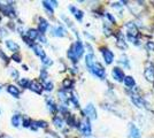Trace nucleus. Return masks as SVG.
Instances as JSON below:
<instances>
[{
  "label": "nucleus",
  "mask_w": 154,
  "mask_h": 138,
  "mask_svg": "<svg viewBox=\"0 0 154 138\" xmlns=\"http://www.w3.org/2000/svg\"><path fill=\"white\" fill-rule=\"evenodd\" d=\"M7 92H8L11 96H13L14 98H20V94H21L19 87L15 85H12V84L7 86Z\"/></svg>",
  "instance_id": "9d476101"
},
{
  "label": "nucleus",
  "mask_w": 154,
  "mask_h": 138,
  "mask_svg": "<svg viewBox=\"0 0 154 138\" xmlns=\"http://www.w3.org/2000/svg\"><path fill=\"white\" fill-rule=\"evenodd\" d=\"M26 37H28V39L31 40V41L32 40H36L39 37V32L36 29H29L26 31Z\"/></svg>",
  "instance_id": "dca6fc26"
},
{
  "label": "nucleus",
  "mask_w": 154,
  "mask_h": 138,
  "mask_svg": "<svg viewBox=\"0 0 154 138\" xmlns=\"http://www.w3.org/2000/svg\"><path fill=\"white\" fill-rule=\"evenodd\" d=\"M29 89L31 90V91L36 92V93H38V94H40L42 92H43V86L39 84L38 82H36V81H33V82H31L30 83V86H29Z\"/></svg>",
  "instance_id": "ddd939ff"
},
{
  "label": "nucleus",
  "mask_w": 154,
  "mask_h": 138,
  "mask_svg": "<svg viewBox=\"0 0 154 138\" xmlns=\"http://www.w3.org/2000/svg\"><path fill=\"white\" fill-rule=\"evenodd\" d=\"M85 114L92 120H96L97 118V109L96 107L93 106V104H89V105L85 107Z\"/></svg>",
  "instance_id": "0eeeda50"
},
{
  "label": "nucleus",
  "mask_w": 154,
  "mask_h": 138,
  "mask_svg": "<svg viewBox=\"0 0 154 138\" xmlns=\"http://www.w3.org/2000/svg\"><path fill=\"white\" fill-rule=\"evenodd\" d=\"M71 85H72V82H71L70 79H64L63 81L64 89H69V87H71Z\"/></svg>",
  "instance_id": "c85d7f7f"
},
{
  "label": "nucleus",
  "mask_w": 154,
  "mask_h": 138,
  "mask_svg": "<svg viewBox=\"0 0 154 138\" xmlns=\"http://www.w3.org/2000/svg\"><path fill=\"white\" fill-rule=\"evenodd\" d=\"M90 70L93 72V75H96L97 77H99V78H103V77L106 76V70H105V68H103L100 63H98V62H94V63H93V66H92V68H91Z\"/></svg>",
  "instance_id": "f03ea898"
},
{
  "label": "nucleus",
  "mask_w": 154,
  "mask_h": 138,
  "mask_svg": "<svg viewBox=\"0 0 154 138\" xmlns=\"http://www.w3.org/2000/svg\"><path fill=\"white\" fill-rule=\"evenodd\" d=\"M43 5H44V8H45L46 11L52 15L53 14V7L48 4V1H43Z\"/></svg>",
  "instance_id": "a878e982"
},
{
  "label": "nucleus",
  "mask_w": 154,
  "mask_h": 138,
  "mask_svg": "<svg viewBox=\"0 0 154 138\" xmlns=\"http://www.w3.org/2000/svg\"><path fill=\"white\" fill-rule=\"evenodd\" d=\"M79 129H81L82 135H84V136H91V133H92V129H91V124L89 122V120H84L83 122L81 123Z\"/></svg>",
  "instance_id": "20e7f679"
},
{
  "label": "nucleus",
  "mask_w": 154,
  "mask_h": 138,
  "mask_svg": "<svg viewBox=\"0 0 154 138\" xmlns=\"http://www.w3.org/2000/svg\"><path fill=\"white\" fill-rule=\"evenodd\" d=\"M40 78L43 79V81H46V78H47V72H46L45 69H43L42 72H40Z\"/></svg>",
  "instance_id": "72a5a7b5"
},
{
  "label": "nucleus",
  "mask_w": 154,
  "mask_h": 138,
  "mask_svg": "<svg viewBox=\"0 0 154 138\" xmlns=\"http://www.w3.org/2000/svg\"><path fill=\"white\" fill-rule=\"evenodd\" d=\"M0 115H1V108H0Z\"/></svg>",
  "instance_id": "58836bf2"
},
{
  "label": "nucleus",
  "mask_w": 154,
  "mask_h": 138,
  "mask_svg": "<svg viewBox=\"0 0 154 138\" xmlns=\"http://www.w3.org/2000/svg\"><path fill=\"white\" fill-rule=\"evenodd\" d=\"M11 123L14 128H19L20 125L22 124V116L21 114H14L12 118H11Z\"/></svg>",
  "instance_id": "f8f14e48"
},
{
  "label": "nucleus",
  "mask_w": 154,
  "mask_h": 138,
  "mask_svg": "<svg viewBox=\"0 0 154 138\" xmlns=\"http://www.w3.org/2000/svg\"><path fill=\"white\" fill-rule=\"evenodd\" d=\"M123 82H124V84L128 86V87H132V86H135V84H136L135 79L132 78L131 76H125L124 79H123Z\"/></svg>",
  "instance_id": "4be33fe9"
},
{
  "label": "nucleus",
  "mask_w": 154,
  "mask_h": 138,
  "mask_svg": "<svg viewBox=\"0 0 154 138\" xmlns=\"http://www.w3.org/2000/svg\"><path fill=\"white\" fill-rule=\"evenodd\" d=\"M94 62H96V61L93 60V53L88 54V55H86V58H85V63H86V66H88L89 69L92 68V66H93V63H94Z\"/></svg>",
  "instance_id": "aec40b11"
},
{
  "label": "nucleus",
  "mask_w": 154,
  "mask_h": 138,
  "mask_svg": "<svg viewBox=\"0 0 154 138\" xmlns=\"http://www.w3.org/2000/svg\"><path fill=\"white\" fill-rule=\"evenodd\" d=\"M145 77L147 78V81L153 82L154 81V68L153 67H147L145 69Z\"/></svg>",
  "instance_id": "6ab92c4d"
},
{
  "label": "nucleus",
  "mask_w": 154,
  "mask_h": 138,
  "mask_svg": "<svg viewBox=\"0 0 154 138\" xmlns=\"http://www.w3.org/2000/svg\"><path fill=\"white\" fill-rule=\"evenodd\" d=\"M53 123H54V125H55L57 128L61 129V128L63 127V120L61 118H59V116H55V118H53Z\"/></svg>",
  "instance_id": "b1692460"
},
{
  "label": "nucleus",
  "mask_w": 154,
  "mask_h": 138,
  "mask_svg": "<svg viewBox=\"0 0 154 138\" xmlns=\"http://www.w3.org/2000/svg\"><path fill=\"white\" fill-rule=\"evenodd\" d=\"M48 29V22L44 19H40L39 20V24H38V31L42 35H44L46 32V30Z\"/></svg>",
  "instance_id": "2eb2a0df"
},
{
  "label": "nucleus",
  "mask_w": 154,
  "mask_h": 138,
  "mask_svg": "<svg viewBox=\"0 0 154 138\" xmlns=\"http://www.w3.org/2000/svg\"><path fill=\"white\" fill-rule=\"evenodd\" d=\"M6 46L9 51H12V52H14V53H17L20 51L19 44H16L14 40H11V39L6 40Z\"/></svg>",
  "instance_id": "9b49d317"
},
{
  "label": "nucleus",
  "mask_w": 154,
  "mask_h": 138,
  "mask_svg": "<svg viewBox=\"0 0 154 138\" xmlns=\"http://www.w3.org/2000/svg\"><path fill=\"white\" fill-rule=\"evenodd\" d=\"M103 57L105 61H106V63L107 65H110L112 62H113V60H114V54L112 51H109L108 48H103Z\"/></svg>",
  "instance_id": "6e6552de"
},
{
  "label": "nucleus",
  "mask_w": 154,
  "mask_h": 138,
  "mask_svg": "<svg viewBox=\"0 0 154 138\" xmlns=\"http://www.w3.org/2000/svg\"><path fill=\"white\" fill-rule=\"evenodd\" d=\"M1 89H2V87H1V84H0V91H1Z\"/></svg>",
  "instance_id": "4c0bfd02"
},
{
  "label": "nucleus",
  "mask_w": 154,
  "mask_h": 138,
  "mask_svg": "<svg viewBox=\"0 0 154 138\" xmlns=\"http://www.w3.org/2000/svg\"><path fill=\"white\" fill-rule=\"evenodd\" d=\"M140 131L134 123L129 124V138H140Z\"/></svg>",
  "instance_id": "423d86ee"
},
{
  "label": "nucleus",
  "mask_w": 154,
  "mask_h": 138,
  "mask_svg": "<svg viewBox=\"0 0 154 138\" xmlns=\"http://www.w3.org/2000/svg\"><path fill=\"white\" fill-rule=\"evenodd\" d=\"M131 100H132V103L135 104L138 108H144L145 107V101L141 99V97L139 96H131Z\"/></svg>",
  "instance_id": "4468645a"
},
{
  "label": "nucleus",
  "mask_w": 154,
  "mask_h": 138,
  "mask_svg": "<svg viewBox=\"0 0 154 138\" xmlns=\"http://www.w3.org/2000/svg\"><path fill=\"white\" fill-rule=\"evenodd\" d=\"M83 53H84L83 44H82L81 40H77L76 43L69 48V51H68L67 54H68V58H69L72 62H76V61H78V59L83 55Z\"/></svg>",
  "instance_id": "f257e3e1"
},
{
  "label": "nucleus",
  "mask_w": 154,
  "mask_h": 138,
  "mask_svg": "<svg viewBox=\"0 0 154 138\" xmlns=\"http://www.w3.org/2000/svg\"><path fill=\"white\" fill-rule=\"evenodd\" d=\"M0 138H11V137H9V136H7V135H2Z\"/></svg>",
  "instance_id": "e433bc0d"
},
{
  "label": "nucleus",
  "mask_w": 154,
  "mask_h": 138,
  "mask_svg": "<svg viewBox=\"0 0 154 138\" xmlns=\"http://www.w3.org/2000/svg\"><path fill=\"white\" fill-rule=\"evenodd\" d=\"M127 29H128L129 35H130V36L134 35V37H135L136 35H137V28H136V26L132 23V22H130V23L127 24Z\"/></svg>",
  "instance_id": "412c9836"
},
{
  "label": "nucleus",
  "mask_w": 154,
  "mask_h": 138,
  "mask_svg": "<svg viewBox=\"0 0 154 138\" xmlns=\"http://www.w3.org/2000/svg\"><path fill=\"white\" fill-rule=\"evenodd\" d=\"M32 48H33V52H35V54H36L37 57L42 58V59H44V58L46 57L45 51H44V50H43L39 45H33L32 46Z\"/></svg>",
  "instance_id": "a211bd4d"
},
{
  "label": "nucleus",
  "mask_w": 154,
  "mask_h": 138,
  "mask_svg": "<svg viewBox=\"0 0 154 138\" xmlns=\"http://www.w3.org/2000/svg\"><path fill=\"white\" fill-rule=\"evenodd\" d=\"M11 75H12V77H13L14 79H17L19 78V72L17 70H15V69H12V72H11Z\"/></svg>",
  "instance_id": "2f4dec72"
},
{
  "label": "nucleus",
  "mask_w": 154,
  "mask_h": 138,
  "mask_svg": "<svg viewBox=\"0 0 154 138\" xmlns=\"http://www.w3.org/2000/svg\"><path fill=\"white\" fill-rule=\"evenodd\" d=\"M30 79L28 78H21L19 79V85L21 86V87H24V89H26V87H29L30 86Z\"/></svg>",
  "instance_id": "393cba45"
},
{
  "label": "nucleus",
  "mask_w": 154,
  "mask_h": 138,
  "mask_svg": "<svg viewBox=\"0 0 154 138\" xmlns=\"http://www.w3.org/2000/svg\"><path fill=\"white\" fill-rule=\"evenodd\" d=\"M44 89L46 91H52L53 90V83L52 82H46L45 85H44Z\"/></svg>",
  "instance_id": "cd10ccee"
},
{
  "label": "nucleus",
  "mask_w": 154,
  "mask_h": 138,
  "mask_svg": "<svg viewBox=\"0 0 154 138\" xmlns=\"http://www.w3.org/2000/svg\"><path fill=\"white\" fill-rule=\"evenodd\" d=\"M59 97H60V99H61L63 103H67V101H68V97H67V94H66V92L64 91L59 92Z\"/></svg>",
  "instance_id": "bb28decb"
},
{
  "label": "nucleus",
  "mask_w": 154,
  "mask_h": 138,
  "mask_svg": "<svg viewBox=\"0 0 154 138\" xmlns=\"http://www.w3.org/2000/svg\"><path fill=\"white\" fill-rule=\"evenodd\" d=\"M52 35L55 36V37H64V36L67 35V30L61 26H55V28H53V30H52Z\"/></svg>",
  "instance_id": "1a4fd4ad"
},
{
  "label": "nucleus",
  "mask_w": 154,
  "mask_h": 138,
  "mask_svg": "<svg viewBox=\"0 0 154 138\" xmlns=\"http://www.w3.org/2000/svg\"><path fill=\"white\" fill-rule=\"evenodd\" d=\"M0 57H1L2 59H4V61H8V58H7V55L4 52H2L1 50H0Z\"/></svg>",
  "instance_id": "f704fd0d"
},
{
  "label": "nucleus",
  "mask_w": 154,
  "mask_h": 138,
  "mask_svg": "<svg viewBox=\"0 0 154 138\" xmlns=\"http://www.w3.org/2000/svg\"><path fill=\"white\" fill-rule=\"evenodd\" d=\"M147 46H148V48H151V50H154V43H148L147 44Z\"/></svg>",
  "instance_id": "c9c22d12"
},
{
  "label": "nucleus",
  "mask_w": 154,
  "mask_h": 138,
  "mask_svg": "<svg viewBox=\"0 0 154 138\" xmlns=\"http://www.w3.org/2000/svg\"><path fill=\"white\" fill-rule=\"evenodd\" d=\"M12 59L15 62H21V55H17V53H14L13 55H12Z\"/></svg>",
  "instance_id": "473e14b6"
},
{
  "label": "nucleus",
  "mask_w": 154,
  "mask_h": 138,
  "mask_svg": "<svg viewBox=\"0 0 154 138\" xmlns=\"http://www.w3.org/2000/svg\"><path fill=\"white\" fill-rule=\"evenodd\" d=\"M69 9H70V12L74 15H75V17H76L78 21H82L83 20V16H84V14L82 11H79V9H77L76 7H74V6H70L69 7Z\"/></svg>",
  "instance_id": "f3484780"
},
{
  "label": "nucleus",
  "mask_w": 154,
  "mask_h": 138,
  "mask_svg": "<svg viewBox=\"0 0 154 138\" xmlns=\"http://www.w3.org/2000/svg\"><path fill=\"white\" fill-rule=\"evenodd\" d=\"M46 103H47L48 108H50V111H51V112L57 111V105H55V103L53 101V99L50 98V97H47V98H46Z\"/></svg>",
  "instance_id": "5701e85b"
},
{
  "label": "nucleus",
  "mask_w": 154,
  "mask_h": 138,
  "mask_svg": "<svg viewBox=\"0 0 154 138\" xmlns=\"http://www.w3.org/2000/svg\"><path fill=\"white\" fill-rule=\"evenodd\" d=\"M112 75H113V77L115 81L117 82H122L123 79H124V72H123L122 69H120L119 67H115V68H113V70H112Z\"/></svg>",
  "instance_id": "39448f33"
},
{
  "label": "nucleus",
  "mask_w": 154,
  "mask_h": 138,
  "mask_svg": "<svg viewBox=\"0 0 154 138\" xmlns=\"http://www.w3.org/2000/svg\"><path fill=\"white\" fill-rule=\"evenodd\" d=\"M31 123H32V121L30 120V118H26V120L23 121V123H22V124H23V127H24V128H30Z\"/></svg>",
  "instance_id": "c756f323"
},
{
  "label": "nucleus",
  "mask_w": 154,
  "mask_h": 138,
  "mask_svg": "<svg viewBox=\"0 0 154 138\" xmlns=\"http://www.w3.org/2000/svg\"><path fill=\"white\" fill-rule=\"evenodd\" d=\"M42 61H43V63H44V65H46V66H51L52 63H53V61H52L50 58H47V57H45V58L42 60Z\"/></svg>",
  "instance_id": "7c9ffc66"
},
{
  "label": "nucleus",
  "mask_w": 154,
  "mask_h": 138,
  "mask_svg": "<svg viewBox=\"0 0 154 138\" xmlns=\"http://www.w3.org/2000/svg\"><path fill=\"white\" fill-rule=\"evenodd\" d=\"M0 11L5 14V15L9 16V17H15V16H16L14 7L12 6V5H9V4H8V5H1V4H0Z\"/></svg>",
  "instance_id": "7ed1b4c3"
}]
</instances>
